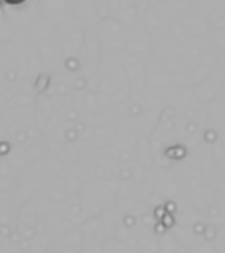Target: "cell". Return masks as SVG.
Here are the masks:
<instances>
[{"label":"cell","instance_id":"cell-2","mask_svg":"<svg viewBox=\"0 0 225 253\" xmlns=\"http://www.w3.org/2000/svg\"><path fill=\"white\" fill-rule=\"evenodd\" d=\"M1 1H3V0H0V5H1Z\"/></svg>","mask_w":225,"mask_h":253},{"label":"cell","instance_id":"cell-1","mask_svg":"<svg viewBox=\"0 0 225 253\" xmlns=\"http://www.w3.org/2000/svg\"><path fill=\"white\" fill-rule=\"evenodd\" d=\"M4 1L5 3H8V4H21L25 0H4Z\"/></svg>","mask_w":225,"mask_h":253}]
</instances>
